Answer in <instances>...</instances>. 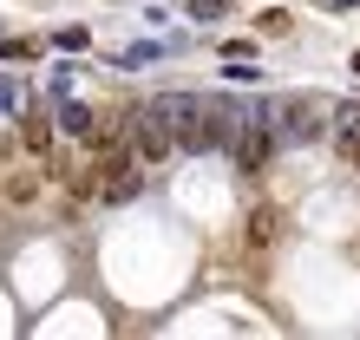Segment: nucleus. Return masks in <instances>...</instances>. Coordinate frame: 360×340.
<instances>
[{"label":"nucleus","instance_id":"1","mask_svg":"<svg viewBox=\"0 0 360 340\" xmlns=\"http://www.w3.org/2000/svg\"><path fill=\"white\" fill-rule=\"evenodd\" d=\"M124 131H131V151L144 157V164H164L177 151V131H171V118H164V105L151 98V105H138L131 118H124Z\"/></svg>","mask_w":360,"mask_h":340},{"label":"nucleus","instance_id":"2","mask_svg":"<svg viewBox=\"0 0 360 340\" xmlns=\"http://www.w3.org/2000/svg\"><path fill=\"white\" fill-rule=\"evenodd\" d=\"M269 124H275V138H282V144H314V138L328 131V112L314 98H282V105L269 98Z\"/></svg>","mask_w":360,"mask_h":340},{"label":"nucleus","instance_id":"3","mask_svg":"<svg viewBox=\"0 0 360 340\" xmlns=\"http://www.w3.org/2000/svg\"><path fill=\"white\" fill-rule=\"evenodd\" d=\"M138 164H144L138 151H118V144H112L105 164H98V177H92V190H98L105 203H131L138 190H144V170H138Z\"/></svg>","mask_w":360,"mask_h":340},{"label":"nucleus","instance_id":"4","mask_svg":"<svg viewBox=\"0 0 360 340\" xmlns=\"http://www.w3.org/2000/svg\"><path fill=\"white\" fill-rule=\"evenodd\" d=\"M59 131H66V138H92V131H98L92 105H79V98H59Z\"/></svg>","mask_w":360,"mask_h":340},{"label":"nucleus","instance_id":"5","mask_svg":"<svg viewBox=\"0 0 360 340\" xmlns=\"http://www.w3.org/2000/svg\"><path fill=\"white\" fill-rule=\"evenodd\" d=\"M275 236H282V209H275V203H262L256 216H249V242H256V249H269Z\"/></svg>","mask_w":360,"mask_h":340},{"label":"nucleus","instance_id":"6","mask_svg":"<svg viewBox=\"0 0 360 340\" xmlns=\"http://www.w3.org/2000/svg\"><path fill=\"white\" fill-rule=\"evenodd\" d=\"M334 144H341V151L360 144V105H341V112H334Z\"/></svg>","mask_w":360,"mask_h":340},{"label":"nucleus","instance_id":"7","mask_svg":"<svg viewBox=\"0 0 360 340\" xmlns=\"http://www.w3.org/2000/svg\"><path fill=\"white\" fill-rule=\"evenodd\" d=\"M151 59H164V46H158V39H144V46H124L118 53V66H151Z\"/></svg>","mask_w":360,"mask_h":340},{"label":"nucleus","instance_id":"8","mask_svg":"<svg viewBox=\"0 0 360 340\" xmlns=\"http://www.w3.org/2000/svg\"><path fill=\"white\" fill-rule=\"evenodd\" d=\"M53 46H59V53H86V46H92V33H86V27H59V33H53Z\"/></svg>","mask_w":360,"mask_h":340},{"label":"nucleus","instance_id":"9","mask_svg":"<svg viewBox=\"0 0 360 340\" xmlns=\"http://www.w3.org/2000/svg\"><path fill=\"white\" fill-rule=\"evenodd\" d=\"M46 131H53V124H46V118H39V112H27V151H46V144H53Z\"/></svg>","mask_w":360,"mask_h":340},{"label":"nucleus","instance_id":"10","mask_svg":"<svg viewBox=\"0 0 360 340\" xmlns=\"http://www.w3.org/2000/svg\"><path fill=\"white\" fill-rule=\"evenodd\" d=\"M190 20H229V0H190Z\"/></svg>","mask_w":360,"mask_h":340},{"label":"nucleus","instance_id":"11","mask_svg":"<svg viewBox=\"0 0 360 340\" xmlns=\"http://www.w3.org/2000/svg\"><path fill=\"white\" fill-rule=\"evenodd\" d=\"M0 112H20V85L13 79H0Z\"/></svg>","mask_w":360,"mask_h":340},{"label":"nucleus","instance_id":"12","mask_svg":"<svg viewBox=\"0 0 360 340\" xmlns=\"http://www.w3.org/2000/svg\"><path fill=\"white\" fill-rule=\"evenodd\" d=\"M314 7H328V13H341V7H360V0H314Z\"/></svg>","mask_w":360,"mask_h":340},{"label":"nucleus","instance_id":"13","mask_svg":"<svg viewBox=\"0 0 360 340\" xmlns=\"http://www.w3.org/2000/svg\"><path fill=\"white\" fill-rule=\"evenodd\" d=\"M354 170H360V144H354Z\"/></svg>","mask_w":360,"mask_h":340}]
</instances>
